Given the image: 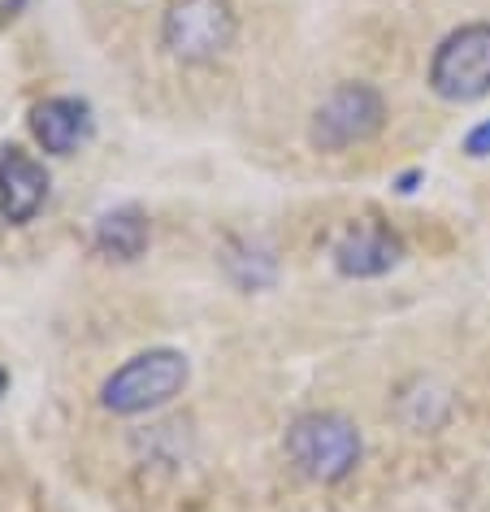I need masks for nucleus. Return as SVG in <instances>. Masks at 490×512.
<instances>
[{"label":"nucleus","mask_w":490,"mask_h":512,"mask_svg":"<svg viewBox=\"0 0 490 512\" xmlns=\"http://www.w3.org/2000/svg\"><path fill=\"white\" fill-rule=\"evenodd\" d=\"M287 456L313 482H339L360 465V430L343 413H304L287 430Z\"/></svg>","instance_id":"f257e3e1"},{"label":"nucleus","mask_w":490,"mask_h":512,"mask_svg":"<svg viewBox=\"0 0 490 512\" xmlns=\"http://www.w3.org/2000/svg\"><path fill=\"white\" fill-rule=\"evenodd\" d=\"M183 387H187V356L157 348V352H144V356H135V361H126L118 374L105 382L100 400H105L109 413L131 417V413H148V408L174 400Z\"/></svg>","instance_id":"f03ea898"},{"label":"nucleus","mask_w":490,"mask_h":512,"mask_svg":"<svg viewBox=\"0 0 490 512\" xmlns=\"http://www.w3.org/2000/svg\"><path fill=\"white\" fill-rule=\"evenodd\" d=\"M430 87L443 100H482L490 92V22H469L434 48Z\"/></svg>","instance_id":"7ed1b4c3"},{"label":"nucleus","mask_w":490,"mask_h":512,"mask_svg":"<svg viewBox=\"0 0 490 512\" xmlns=\"http://www.w3.org/2000/svg\"><path fill=\"white\" fill-rule=\"evenodd\" d=\"M161 40L178 61H213L235 40L230 0H174L165 9Z\"/></svg>","instance_id":"20e7f679"},{"label":"nucleus","mask_w":490,"mask_h":512,"mask_svg":"<svg viewBox=\"0 0 490 512\" xmlns=\"http://www.w3.org/2000/svg\"><path fill=\"white\" fill-rule=\"evenodd\" d=\"M382 118H386V105L369 83H343V87H334L326 96V105L317 109L313 144L326 148V152L365 144V139H373L382 131Z\"/></svg>","instance_id":"39448f33"},{"label":"nucleus","mask_w":490,"mask_h":512,"mask_svg":"<svg viewBox=\"0 0 490 512\" xmlns=\"http://www.w3.org/2000/svg\"><path fill=\"white\" fill-rule=\"evenodd\" d=\"M399 256H404V243H399L395 230H386L378 222H356L334 243V265H339L343 278H378L386 270H395Z\"/></svg>","instance_id":"423d86ee"},{"label":"nucleus","mask_w":490,"mask_h":512,"mask_svg":"<svg viewBox=\"0 0 490 512\" xmlns=\"http://www.w3.org/2000/svg\"><path fill=\"white\" fill-rule=\"evenodd\" d=\"M48 196V174L44 165L27 157L22 148L0 152V213L5 222H31Z\"/></svg>","instance_id":"0eeeda50"},{"label":"nucleus","mask_w":490,"mask_h":512,"mask_svg":"<svg viewBox=\"0 0 490 512\" xmlns=\"http://www.w3.org/2000/svg\"><path fill=\"white\" fill-rule=\"evenodd\" d=\"M31 131H35V139L44 144V152L70 157V152L87 139V131H92V113H87L83 100L53 96V100H44V105H35Z\"/></svg>","instance_id":"6e6552de"},{"label":"nucleus","mask_w":490,"mask_h":512,"mask_svg":"<svg viewBox=\"0 0 490 512\" xmlns=\"http://www.w3.org/2000/svg\"><path fill=\"white\" fill-rule=\"evenodd\" d=\"M96 248L113 261H135L148 248V222L139 209H113L96 226Z\"/></svg>","instance_id":"1a4fd4ad"},{"label":"nucleus","mask_w":490,"mask_h":512,"mask_svg":"<svg viewBox=\"0 0 490 512\" xmlns=\"http://www.w3.org/2000/svg\"><path fill=\"white\" fill-rule=\"evenodd\" d=\"M464 152H469V157H490V122L473 126L469 139H464Z\"/></svg>","instance_id":"9d476101"},{"label":"nucleus","mask_w":490,"mask_h":512,"mask_svg":"<svg viewBox=\"0 0 490 512\" xmlns=\"http://www.w3.org/2000/svg\"><path fill=\"white\" fill-rule=\"evenodd\" d=\"M27 9V0H0V22H9L14 14H22Z\"/></svg>","instance_id":"9b49d317"},{"label":"nucleus","mask_w":490,"mask_h":512,"mask_svg":"<svg viewBox=\"0 0 490 512\" xmlns=\"http://www.w3.org/2000/svg\"><path fill=\"white\" fill-rule=\"evenodd\" d=\"M417 178H421V174H404V178H399V191H404V196H408V191L417 187Z\"/></svg>","instance_id":"f8f14e48"},{"label":"nucleus","mask_w":490,"mask_h":512,"mask_svg":"<svg viewBox=\"0 0 490 512\" xmlns=\"http://www.w3.org/2000/svg\"><path fill=\"white\" fill-rule=\"evenodd\" d=\"M5 387H9V378H5V369H0V395H5Z\"/></svg>","instance_id":"ddd939ff"}]
</instances>
